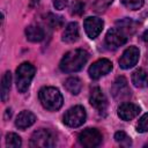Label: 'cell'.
<instances>
[{"label": "cell", "instance_id": "6da1fadb", "mask_svg": "<svg viewBox=\"0 0 148 148\" xmlns=\"http://www.w3.org/2000/svg\"><path fill=\"white\" fill-rule=\"evenodd\" d=\"M89 59V53L83 49H75L68 51L61 59L59 67L65 73L79 72L83 68L86 62Z\"/></svg>", "mask_w": 148, "mask_h": 148}, {"label": "cell", "instance_id": "7a4b0ae2", "mask_svg": "<svg viewBox=\"0 0 148 148\" xmlns=\"http://www.w3.org/2000/svg\"><path fill=\"white\" fill-rule=\"evenodd\" d=\"M42 105L49 111H57L62 105V95L54 87H44L38 92Z\"/></svg>", "mask_w": 148, "mask_h": 148}, {"label": "cell", "instance_id": "3957f363", "mask_svg": "<svg viewBox=\"0 0 148 148\" xmlns=\"http://www.w3.org/2000/svg\"><path fill=\"white\" fill-rule=\"evenodd\" d=\"M36 68L30 62H22L16 69V87L20 92H25L35 76Z\"/></svg>", "mask_w": 148, "mask_h": 148}, {"label": "cell", "instance_id": "277c9868", "mask_svg": "<svg viewBox=\"0 0 148 148\" xmlns=\"http://www.w3.org/2000/svg\"><path fill=\"white\" fill-rule=\"evenodd\" d=\"M87 118V113L83 106L75 105L66 111L64 114V124L69 127H79L81 126Z\"/></svg>", "mask_w": 148, "mask_h": 148}, {"label": "cell", "instance_id": "5b68a950", "mask_svg": "<svg viewBox=\"0 0 148 148\" xmlns=\"http://www.w3.org/2000/svg\"><path fill=\"white\" fill-rule=\"evenodd\" d=\"M30 146L34 148H47L54 146V138L49 130L39 128L35 131L30 139Z\"/></svg>", "mask_w": 148, "mask_h": 148}, {"label": "cell", "instance_id": "8992f818", "mask_svg": "<svg viewBox=\"0 0 148 148\" xmlns=\"http://www.w3.org/2000/svg\"><path fill=\"white\" fill-rule=\"evenodd\" d=\"M102 139H103V136H102L101 132L96 128H86L77 136L80 145L83 147H87V148H92V147L99 146L102 142Z\"/></svg>", "mask_w": 148, "mask_h": 148}, {"label": "cell", "instance_id": "52a82bcc", "mask_svg": "<svg viewBox=\"0 0 148 148\" xmlns=\"http://www.w3.org/2000/svg\"><path fill=\"white\" fill-rule=\"evenodd\" d=\"M112 69V62L109 59H99L95 61L90 67H89V76L92 80H97L108 73H110Z\"/></svg>", "mask_w": 148, "mask_h": 148}, {"label": "cell", "instance_id": "ba28073f", "mask_svg": "<svg viewBox=\"0 0 148 148\" xmlns=\"http://www.w3.org/2000/svg\"><path fill=\"white\" fill-rule=\"evenodd\" d=\"M126 40H127V36L118 28H111L105 36V44L111 50H116L119 46L124 45Z\"/></svg>", "mask_w": 148, "mask_h": 148}, {"label": "cell", "instance_id": "9c48e42d", "mask_svg": "<svg viewBox=\"0 0 148 148\" xmlns=\"http://www.w3.org/2000/svg\"><path fill=\"white\" fill-rule=\"evenodd\" d=\"M139 56H140V51L136 46H130L127 47L120 59H119V66L123 68V69H130L132 68L133 66L136 65L138 60H139Z\"/></svg>", "mask_w": 148, "mask_h": 148}, {"label": "cell", "instance_id": "30bf717a", "mask_svg": "<svg viewBox=\"0 0 148 148\" xmlns=\"http://www.w3.org/2000/svg\"><path fill=\"white\" fill-rule=\"evenodd\" d=\"M113 97L118 101H125L131 96V89L127 84V80L124 76H118L111 88Z\"/></svg>", "mask_w": 148, "mask_h": 148}, {"label": "cell", "instance_id": "8fae6325", "mask_svg": "<svg viewBox=\"0 0 148 148\" xmlns=\"http://www.w3.org/2000/svg\"><path fill=\"white\" fill-rule=\"evenodd\" d=\"M89 102H90V104H91L98 112H104V111L106 110L108 99H106L104 92L102 91V89H101L99 87H94V88L90 90Z\"/></svg>", "mask_w": 148, "mask_h": 148}, {"label": "cell", "instance_id": "7c38bea8", "mask_svg": "<svg viewBox=\"0 0 148 148\" xmlns=\"http://www.w3.org/2000/svg\"><path fill=\"white\" fill-rule=\"evenodd\" d=\"M83 25H84V30H86V34L88 35V37L91 39H95L101 34L104 22L98 17L89 16L84 20Z\"/></svg>", "mask_w": 148, "mask_h": 148}, {"label": "cell", "instance_id": "4fadbf2b", "mask_svg": "<svg viewBox=\"0 0 148 148\" xmlns=\"http://www.w3.org/2000/svg\"><path fill=\"white\" fill-rule=\"evenodd\" d=\"M117 113L120 119L128 121V120H132L133 118H135L140 113V108L133 103H123L118 108Z\"/></svg>", "mask_w": 148, "mask_h": 148}, {"label": "cell", "instance_id": "5bb4252c", "mask_svg": "<svg viewBox=\"0 0 148 148\" xmlns=\"http://www.w3.org/2000/svg\"><path fill=\"white\" fill-rule=\"evenodd\" d=\"M36 121V116L28 110H23L22 112L18 113V116L16 117L15 120V125L17 128L20 130H25L28 127H30Z\"/></svg>", "mask_w": 148, "mask_h": 148}, {"label": "cell", "instance_id": "9a60e30c", "mask_svg": "<svg viewBox=\"0 0 148 148\" xmlns=\"http://www.w3.org/2000/svg\"><path fill=\"white\" fill-rule=\"evenodd\" d=\"M79 39V24L76 22H71L65 28L62 34V40L65 43H74Z\"/></svg>", "mask_w": 148, "mask_h": 148}, {"label": "cell", "instance_id": "2e32d148", "mask_svg": "<svg viewBox=\"0 0 148 148\" xmlns=\"http://www.w3.org/2000/svg\"><path fill=\"white\" fill-rule=\"evenodd\" d=\"M116 28H118L119 30H121L126 36L127 35H133L134 31L136 30V25L138 23L135 21H133L132 18H128V17H124L121 20H118L116 22Z\"/></svg>", "mask_w": 148, "mask_h": 148}, {"label": "cell", "instance_id": "e0dca14e", "mask_svg": "<svg viewBox=\"0 0 148 148\" xmlns=\"http://www.w3.org/2000/svg\"><path fill=\"white\" fill-rule=\"evenodd\" d=\"M25 36L30 42H40L44 39V30L39 25H29L25 28Z\"/></svg>", "mask_w": 148, "mask_h": 148}, {"label": "cell", "instance_id": "ac0fdd59", "mask_svg": "<svg viewBox=\"0 0 148 148\" xmlns=\"http://www.w3.org/2000/svg\"><path fill=\"white\" fill-rule=\"evenodd\" d=\"M132 83L136 88H143L148 84V75L142 68H138L132 73Z\"/></svg>", "mask_w": 148, "mask_h": 148}, {"label": "cell", "instance_id": "d6986e66", "mask_svg": "<svg viewBox=\"0 0 148 148\" xmlns=\"http://www.w3.org/2000/svg\"><path fill=\"white\" fill-rule=\"evenodd\" d=\"M10 84H12V73L9 71H7L1 79V101L3 103L8 99Z\"/></svg>", "mask_w": 148, "mask_h": 148}, {"label": "cell", "instance_id": "ffe728a7", "mask_svg": "<svg viewBox=\"0 0 148 148\" xmlns=\"http://www.w3.org/2000/svg\"><path fill=\"white\" fill-rule=\"evenodd\" d=\"M64 87L66 88L67 91H69L71 94L73 95H77L80 91H81V88H82V82L79 77H75V76H72V77H68L65 83H64Z\"/></svg>", "mask_w": 148, "mask_h": 148}, {"label": "cell", "instance_id": "44dd1931", "mask_svg": "<svg viewBox=\"0 0 148 148\" xmlns=\"http://www.w3.org/2000/svg\"><path fill=\"white\" fill-rule=\"evenodd\" d=\"M114 140L117 143H119L120 146L123 147H130L132 146V140L131 138L123 131H119V132H116L114 134Z\"/></svg>", "mask_w": 148, "mask_h": 148}, {"label": "cell", "instance_id": "7402d4cb", "mask_svg": "<svg viewBox=\"0 0 148 148\" xmlns=\"http://www.w3.org/2000/svg\"><path fill=\"white\" fill-rule=\"evenodd\" d=\"M46 22H47V24H49L51 28H53V29H59V28H61L62 24H64L62 17L59 16V15H56V14H49L47 17H46Z\"/></svg>", "mask_w": 148, "mask_h": 148}, {"label": "cell", "instance_id": "603a6c76", "mask_svg": "<svg viewBox=\"0 0 148 148\" xmlns=\"http://www.w3.org/2000/svg\"><path fill=\"white\" fill-rule=\"evenodd\" d=\"M22 145V141H21V138L15 134V133H8L6 135V146L7 147H10V148H18L21 147Z\"/></svg>", "mask_w": 148, "mask_h": 148}, {"label": "cell", "instance_id": "cb8c5ba5", "mask_svg": "<svg viewBox=\"0 0 148 148\" xmlns=\"http://www.w3.org/2000/svg\"><path fill=\"white\" fill-rule=\"evenodd\" d=\"M113 0H90L91 6H92V8L96 12H103V10H105L110 6V3Z\"/></svg>", "mask_w": 148, "mask_h": 148}, {"label": "cell", "instance_id": "d4e9b609", "mask_svg": "<svg viewBox=\"0 0 148 148\" xmlns=\"http://www.w3.org/2000/svg\"><path fill=\"white\" fill-rule=\"evenodd\" d=\"M121 3L131 10H136L143 6V0H121Z\"/></svg>", "mask_w": 148, "mask_h": 148}, {"label": "cell", "instance_id": "484cf974", "mask_svg": "<svg viewBox=\"0 0 148 148\" xmlns=\"http://www.w3.org/2000/svg\"><path fill=\"white\" fill-rule=\"evenodd\" d=\"M84 12V3L81 0H75L71 6L72 15H81Z\"/></svg>", "mask_w": 148, "mask_h": 148}, {"label": "cell", "instance_id": "4316f807", "mask_svg": "<svg viewBox=\"0 0 148 148\" xmlns=\"http://www.w3.org/2000/svg\"><path fill=\"white\" fill-rule=\"evenodd\" d=\"M136 130H138V132H140V133L148 132V113L143 114V116L140 118V120H139V123H138V126H136Z\"/></svg>", "mask_w": 148, "mask_h": 148}, {"label": "cell", "instance_id": "83f0119b", "mask_svg": "<svg viewBox=\"0 0 148 148\" xmlns=\"http://www.w3.org/2000/svg\"><path fill=\"white\" fill-rule=\"evenodd\" d=\"M53 1V6L56 7V9H64L67 6V0H52Z\"/></svg>", "mask_w": 148, "mask_h": 148}, {"label": "cell", "instance_id": "f1b7e54d", "mask_svg": "<svg viewBox=\"0 0 148 148\" xmlns=\"http://www.w3.org/2000/svg\"><path fill=\"white\" fill-rule=\"evenodd\" d=\"M142 39H143V42L146 43V45L148 46V30L142 35Z\"/></svg>", "mask_w": 148, "mask_h": 148}, {"label": "cell", "instance_id": "f546056e", "mask_svg": "<svg viewBox=\"0 0 148 148\" xmlns=\"http://www.w3.org/2000/svg\"><path fill=\"white\" fill-rule=\"evenodd\" d=\"M147 146H148V143H147Z\"/></svg>", "mask_w": 148, "mask_h": 148}]
</instances>
